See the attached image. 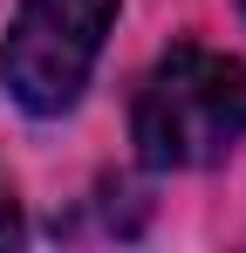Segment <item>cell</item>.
Here are the masks:
<instances>
[{"instance_id": "obj_2", "label": "cell", "mask_w": 246, "mask_h": 253, "mask_svg": "<svg viewBox=\"0 0 246 253\" xmlns=\"http://www.w3.org/2000/svg\"><path fill=\"white\" fill-rule=\"evenodd\" d=\"M110 21H117V0H21L0 48L7 96L28 117H62L89 83Z\"/></svg>"}, {"instance_id": "obj_1", "label": "cell", "mask_w": 246, "mask_h": 253, "mask_svg": "<svg viewBox=\"0 0 246 253\" xmlns=\"http://www.w3.org/2000/svg\"><path fill=\"white\" fill-rule=\"evenodd\" d=\"M246 137V62L205 42H178L151 62L130 110V144L151 171H205Z\"/></svg>"}, {"instance_id": "obj_3", "label": "cell", "mask_w": 246, "mask_h": 253, "mask_svg": "<svg viewBox=\"0 0 246 253\" xmlns=\"http://www.w3.org/2000/svg\"><path fill=\"white\" fill-rule=\"evenodd\" d=\"M21 233V219H14V192H7V178H0V247Z\"/></svg>"}]
</instances>
